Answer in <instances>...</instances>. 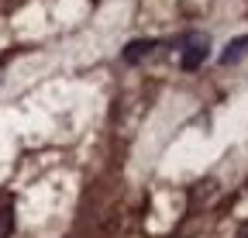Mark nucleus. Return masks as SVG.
Segmentation results:
<instances>
[{"label": "nucleus", "mask_w": 248, "mask_h": 238, "mask_svg": "<svg viewBox=\"0 0 248 238\" xmlns=\"http://www.w3.org/2000/svg\"><path fill=\"white\" fill-rule=\"evenodd\" d=\"M11 235H14V200L0 197V238H11Z\"/></svg>", "instance_id": "nucleus-2"}, {"label": "nucleus", "mask_w": 248, "mask_h": 238, "mask_svg": "<svg viewBox=\"0 0 248 238\" xmlns=\"http://www.w3.org/2000/svg\"><path fill=\"white\" fill-rule=\"evenodd\" d=\"M152 48H155L152 38H138V42H131L128 48H124V63H141V59H145Z\"/></svg>", "instance_id": "nucleus-3"}, {"label": "nucleus", "mask_w": 248, "mask_h": 238, "mask_svg": "<svg viewBox=\"0 0 248 238\" xmlns=\"http://www.w3.org/2000/svg\"><path fill=\"white\" fill-rule=\"evenodd\" d=\"M238 238H248V221H245V224L238 228Z\"/></svg>", "instance_id": "nucleus-5"}, {"label": "nucleus", "mask_w": 248, "mask_h": 238, "mask_svg": "<svg viewBox=\"0 0 248 238\" xmlns=\"http://www.w3.org/2000/svg\"><path fill=\"white\" fill-rule=\"evenodd\" d=\"M203 59H207V38H193V45L183 52L179 63H183V69H197Z\"/></svg>", "instance_id": "nucleus-1"}, {"label": "nucleus", "mask_w": 248, "mask_h": 238, "mask_svg": "<svg viewBox=\"0 0 248 238\" xmlns=\"http://www.w3.org/2000/svg\"><path fill=\"white\" fill-rule=\"evenodd\" d=\"M245 52H248V35H241V38L228 42V48H224V55H221V63H224V66H231V63H238Z\"/></svg>", "instance_id": "nucleus-4"}]
</instances>
